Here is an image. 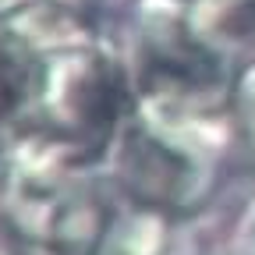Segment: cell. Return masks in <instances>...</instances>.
<instances>
[{
  "mask_svg": "<svg viewBox=\"0 0 255 255\" xmlns=\"http://www.w3.org/2000/svg\"><path fill=\"white\" fill-rule=\"evenodd\" d=\"M131 103L121 39L92 11L39 4L0 18V121L7 138L100 163Z\"/></svg>",
  "mask_w": 255,
  "mask_h": 255,
  "instance_id": "6da1fadb",
  "label": "cell"
},
{
  "mask_svg": "<svg viewBox=\"0 0 255 255\" xmlns=\"http://www.w3.org/2000/svg\"><path fill=\"white\" fill-rule=\"evenodd\" d=\"M60 149L7 142L0 163V241L11 255H96L117 202L100 170Z\"/></svg>",
  "mask_w": 255,
  "mask_h": 255,
  "instance_id": "7a4b0ae2",
  "label": "cell"
},
{
  "mask_svg": "<svg viewBox=\"0 0 255 255\" xmlns=\"http://www.w3.org/2000/svg\"><path fill=\"white\" fill-rule=\"evenodd\" d=\"M231 131L234 121L135 100L100 167L124 199L167 216H184L216 191L223 138Z\"/></svg>",
  "mask_w": 255,
  "mask_h": 255,
  "instance_id": "3957f363",
  "label": "cell"
},
{
  "mask_svg": "<svg viewBox=\"0 0 255 255\" xmlns=\"http://www.w3.org/2000/svg\"><path fill=\"white\" fill-rule=\"evenodd\" d=\"M135 100L195 117L231 121L238 68L191 18L184 0H128L121 28Z\"/></svg>",
  "mask_w": 255,
  "mask_h": 255,
  "instance_id": "277c9868",
  "label": "cell"
},
{
  "mask_svg": "<svg viewBox=\"0 0 255 255\" xmlns=\"http://www.w3.org/2000/svg\"><path fill=\"white\" fill-rule=\"evenodd\" d=\"M191 18L238 71L255 64V0H191Z\"/></svg>",
  "mask_w": 255,
  "mask_h": 255,
  "instance_id": "5b68a950",
  "label": "cell"
},
{
  "mask_svg": "<svg viewBox=\"0 0 255 255\" xmlns=\"http://www.w3.org/2000/svg\"><path fill=\"white\" fill-rule=\"evenodd\" d=\"M167 245H170V216L124 199L117 191L107 234L96 255H167Z\"/></svg>",
  "mask_w": 255,
  "mask_h": 255,
  "instance_id": "8992f818",
  "label": "cell"
},
{
  "mask_svg": "<svg viewBox=\"0 0 255 255\" xmlns=\"http://www.w3.org/2000/svg\"><path fill=\"white\" fill-rule=\"evenodd\" d=\"M231 121H234V135H238V142H241L245 152H248V163L255 167V64L238 75Z\"/></svg>",
  "mask_w": 255,
  "mask_h": 255,
  "instance_id": "52a82bcc",
  "label": "cell"
},
{
  "mask_svg": "<svg viewBox=\"0 0 255 255\" xmlns=\"http://www.w3.org/2000/svg\"><path fill=\"white\" fill-rule=\"evenodd\" d=\"M39 4H64V7H78V11H100L107 4H117V0H0V18H7L14 11H25V7H39Z\"/></svg>",
  "mask_w": 255,
  "mask_h": 255,
  "instance_id": "ba28073f",
  "label": "cell"
},
{
  "mask_svg": "<svg viewBox=\"0 0 255 255\" xmlns=\"http://www.w3.org/2000/svg\"><path fill=\"white\" fill-rule=\"evenodd\" d=\"M238 245H241V255H255V206H252V209L245 213V220H241Z\"/></svg>",
  "mask_w": 255,
  "mask_h": 255,
  "instance_id": "9c48e42d",
  "label": "cell"
},
{
  "mask_svg": "<svg viewBox=\"0 0 255 255\" xmlns=\"http://www.w3.org/2000/svg\"><path fill=\"white\" fill-rule=\"evenodd\" d=\"M7 128H4V121H0V163H4V156H7Z\"/></svg>",
  "mask_w": 255,
  "mask_h": 255,
  "instance_id": "30bf717a",
  "label": "cell"
},
{
  "mask_svg": "<svg viewBox=\"0 0 255 255\" xmlns=\"http://www.w3.org/2000/svg\"><path fill=\"white\" fill-rule=\"evenodd\" d=\"M184 4H191V0H184Z\"/></svg>",
  "mask_w": 255,
  "mask_h": 255,
  "instance_id": "8fae6325",
  "label": "cell"
}]
</instances>
